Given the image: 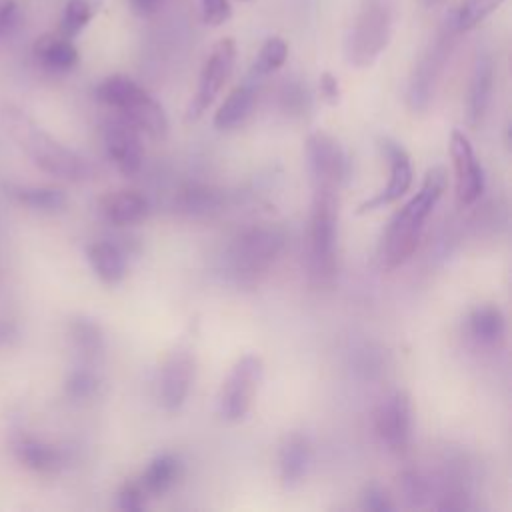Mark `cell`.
Wrapping results in <instances>:
<instances>
[{
  "mask_svg": "<svg viewBox=\"0 0 512 512\" xmlns=\"http://www.w3.org/2000/svg\"><path fill=\"white\" fill-rule=\"evenodd\" d=\"M360 508L368 512H390L394 510V502L392 496L378 482H370L362 490Z\"/></svg>",
  "mask_w": 512,
  "mask_h": 512,
  "instance_id": "obj_35",
  "label": "cell"
},
{
  "mask_svg": "<svg viewBox=\"0 0 512 512\" xmlns=\"http://www.w3.org/2000/svg\"><path fill=\"white\" fill-rule=\"evenodd\" d=\"M224 192L210 184H186L174 196V210L190 218H206L222 210Z\"/></svg>",
  "mask_w": 512,
  "mask_h": 512,
  "instance_id": "obj_20",
  "label": "cell"
},
{
  "mask_svg": "<svg viewBox=\"0 0 512 512\" xmlns=\"http://www.w3.org/2000/svg\"><path fill=\"white\" fill-rule=\"evenodd\" d=\"M446 180V170L442 166H432L426 172L420 190L390 218L380 248V260L386 270L402 266L414 254L424 222L438 204Z\"/></svg>",
  "mask_w": 512,
  "mask_h": 512,
  "instance_id": "obj_1",
  "label": "cell"
},
{
  "mask_svg": "<svg viewBox=\"0 0 512 512\" xmlns=\"http://www.w3.org/2000/svg\"><path fill=\"white\" fill-rule=\"evenodd\" d=\"M86 256L94 274L104 284H118L126 276V260L116 244L106 240L92 242L86 250Z\"/></svg>",
  "mask_w": 512,
  "mask_h": 512,
  "instance_id": "obj_25",
  "label": "cell"
},
{
  "mask_svg": "<svg viewBox=\"0 0 512 512\" xmlns=\"http://www.w3.org/2000/svg\"><path fill=\"white\" fill-rule=\"evenodd\" d=\"M320 96L326 104L330 106H336L340 102V84H338V78L330 72H324L320 76Z\"/></svg>",
  "mask_w": 512,
  "mask_h": 512,
  "instance_id": "obj_38",
  "label": "cell"
},
{
  "mask_svg": "<svg viewBox=\"0 0 512 512\" xmlns=\"http://www.w3.org/2000/svg\"><path fill=\"white\" fill-rule=\"evenodd\" d=\"M450 156L454 166L456 200L460 206H470L484 192V170L462 130H452L450 134Z\"/></svg>",
  "mask_w": 512,
  "mask_h": 512,
  "instance_id": "obj_13",
  "label": "cell"
},
{
  "mask_svg": "<svg viewBox=\"0 0 512 512\" xmlns=\"http://www.w3.org/2000/svg\"><path fill=\"white\" fill-rule=\"evenodd\" d=\"M118 508L126 512H138L146 506V500L150 498L146 490L142 488L140 480H126L118 490Z\"/></svg>",
  "mask_w": 512,
  "mask_h": 512,
  "instance_id": "obj_34",
  "label": "cell"
},
{
  "mask_svg": "<svg viewBox=\"0 0 512 512\" xmlns=\"http://www.w3.org/2000/svg\"><path fill=\"white\" fill-rule=\"evenodd\" d=\"M502 2L504 0H462L452 24L458 32L472 30L492 12H496L502 6Z\"/></svg>",
  "mask_w": 512,
  "mask_h": 512,
  "instance_id": "obj_29",
  "label": "cell"
},
{
  "mask_svg": "<svg viewBox=\"0 0 512 512\" xmlns=\"http://www.w3.org/2000/svg\"><path fill=\"white\" fill-rule=\"evenodd\" d=\"M312 188L338 190L350 174V160L342 144L328 132H310L304 142Z\"/></svg>",
  "mask_w": 512,
  "mask_h": 512,
  "instance_id": "obj_8",
  "label": "cell"
},
{
  "mask_svg": "<svg viewBox=\"0 0 512 512\" xmlns=\"http://www.w3.org/2000/svg\"><path fill=\"white\" fill-rule=\"evenodd\" d=\"M232 14L228 0H202V20L208 26L224 24Z\"/></svg>",
  "mask_w": 512,
  "mask_h": 512,
  "instance_id": "obj_36",
  "label": "cell"
},
{
  "mask_svg": "<svg viewBox=\"0 0 512 512\" xmlns=\"http://www.w3.org/2000/svg\"><path fill=\"white\" fill-rule=\"evenodd\" d=\"M96 98L104 106L116 110L118 116L136 126L142 134L154 140H162L168 134L164 108L132 78L122 74L104 78L96 86Z\"/></svg>",
  "mask_w": 512,
  "mask_h": 512,
  "instance_id": "obj_5",
  "label": "cell"
},
{
  "mask_svg": "<svg viewBox=\"0 0 512 512\" xmlns=\"http://www.w3.org/2000/svg\"><path fill=\"white\" fill-rule=\"evenodd\" d=\"M18 338V328L10 320H0V348L10 346Z\"/></svg>",
  "mask_w": 512,
  "mask_h": 512,
  "instance_id": "obj_40",
  "label": "cell"
},
{
  "mask_svg": "<svg viewBox=\"0 0 512 512\" xmlns=\"http://www.w3.org/2000/svg\"><path fill=\"white\" fill-rule=\"evenodd\" d=\"M194 382V356L188 348H174L162 362L158 376V400L164 410H178Z\"/></svg>",
  "mask_w": 512,
  "mask_h": 512,
  "instance_id": "obj_14",
  "label": "cell"
},
{
  "mask_svg": "<svg viewBox=\"0 0 512 512\" xmlns=\"http://www.w3.org/2000/svg\"><path fill=\"white\" fill-rule=\"evenodd\" d=\"M308 104H310L308 90L300 82H288L280 90V106L284 112L302 114L308 110Z\"/></svg>",
  "mask_w": 512,
  "mask_h": 512,
  "instance_id": "obj_33",
  "label": "cell"
},
{
  "mask_svg": "<svg viewBox=\"0 0 512 512\" xmlns=\"http://www.w3.org/2000/svg\"><path fill=\"white\" fill-rule=\"evenodd\" d=\"M288 58V44L280 36H270L258 50V56L252 64L254 76H266L284 66Z\"/></svg>",
  "mask_w": 512,
  "mask_h": 512,
  "instance_id": "obj_30",
  "label": "cell"
},
{
  "mask_svg": "<svg viewBox=\"0 0 512 512\" xmlns=\"http://www.w3.org/2000/svg\"><path fill=\"white\" fill-rule=\"evenodd\" d=\"M2 120L6 132L16 142V146L32 160L36 168H40L48 176L68 182H78L90 176L92 168L86 158L56 140L22 110L6 108Z\"/></svg>",
  "mask_w": 512,
  "mask_h": 512,
  "instance_id": "obj_2",
  "label": "cell"
},
{
  "mask_svg": "<svg viewBox=\"0 0 512 512\" xmlns=\"http://www.w3.org/2000/svg\"><path fill=\"white\" fill-rule=\"evenodd\" d=\"M68 336L72 346L84 360H98L104 354V332L96 320L86 316L72 318L68 324Z\"/></svg>",
  "mask_w": 512,
  "mask_h": 512,
  "instance_id": "obj_27",
  "label": "cell"
},
{
  "mask_svg": "<svg viewBox=\"0 0 512 512\" xmlns=\"http://www.w3.org/2000/svg\"><path fill=\"white\" fill-rule=\"evenodd\" d=\"M234 62H236L234 40L222 38L212 48V52L208 54V58L200 70L196 92L186 110V120H198L210 108V104L216 100V96L224 88L226 80L230 78Z\"/></svg>",
  "mask_w": 512,
  "mask_h": 512,
  "instance_id": "obj_10",
  "label": "cell"
},
{
  "mask_svg": "<svg viewBox=\"0 0 512 512\" xmlns=\"http://www.w3.org/2000/svg\"><path fill=\"white\" fill-rule=\"evenodd\" d=\"M374 430L394 454L408 450L412 440V402L406 390H394L374 410Z\"/></svg>",
  "mask_w": 512,
  "mask_h": 512,
  "instance_id": "obj_11",
  "label": "cell"
},
{
  "mask_svg": "<svg viewBox=\"0 0 512 512\" xmlns=\"http://www.w3.org/2000/svg\"><path fill=\"white\" fill-rule=\"evenodd\" d=\"M380 150H382L384 158L388 160V182L380 192H376L370 200H366L358 206V214H366V212L384 208V206L400 200L412 186L414 172H412L410 156L404 150V146L398 144L396 140L384 136V138H380Z\"/></svg>",
  "mask_w": 512,
  "mask_h": 512,
  "instance_id": "obj_12",
  "label": "cell"
},
{
  "mask_svg": "<svg viewBox=\"0 0 512 512\" xmlns=\"http://www.w3.org/2000/svg\"><path fill=\"white\" fill-rule=\"evenodd\" d=\"M392 36V6L388 0H362L354 16L346 56L356 68L372 66Z\"/></svg>",
  "mask_w": 512,
  "mask_h": 512,
  "instance_id": "obj_6",
  "label": "cell"
},
{
  "mask_svg": "<svg viewBox=\"0 0 512 512\" xmlns=\"http://www.w3.org/2000/svg\"><path fill=\"white\" fill-rule=\"evenodd\" d=\"M32 54L40 68L52 74H66L76 68L80 54L70 38L58 34H44L34 42Z\"/></svg>",
  "mask_w": 512,
  "mask_h": 512,
  "instance_id": "obj_19",
  "label": "cell"
},
{
  "mask_svg": "<svg viewBox=\"0 0 512 512\" xmlns=\"http://www.w3.org/2000/svg\"><path fill=\"white\" fill-rule=\"evenodd\" d=\"M6 194H10L18 204L34 212L54 214L66 208L68 196L58 186H32V184H4Z\"/></svg>",
  "mask_w": 512,
  "mask_h": 512,
  "instance_id": "obj_23",
  "label": "cell"
},
{
  "mask_svg": "<svg viewBox=\"0 0 512 512\" xmlns=\"http://www.w3.org/2000/svg\"><path fill=\"white\" fill-rule=\"evenodd\" d=\"M18 24V4L14 0H0V40L6 38Z\"/></svg>",
  "mask_w": 512,
  "mask_h": 512,
  "instance_id": "obj_37",
  "label": "cell"
},
{
  "mask_svg": "<svg viewBox=\"0 0 512 512\" xmlns=\"http://www.w3.org/2000/svg\"><path fill=\"white\" fill-rule=\"evenodd\" d=\"M98 376L90 368H76L68 374L64 382V390L74 400H88L98 390Z\"/></svg>",
  "mask_w": 512,
  "mask_h": 512,
  "instance_id": "obj_32",
  "label": "cell"
},
{
  "mask_svg": "<svg viewBox=\"0 0 512 512\" xmlns=\"http://www.w3.org/2000/svg\"><path fill=\"white\" fill-rule=\"evenodd\" d=\"M454 24L452 26H444L436 38L428 44V48L424 50L422 58L418 60L410 84H408V106L414 112H422L428 108L430 100L434 98V90L436 84L442 76V70L446 66V60L450 56L452 50V34H454Z\"/></svg>",
  "mask_w": 512,
  "mask_h": 512,
  "instance_id": "obj_9",
  "label": "cell"
},
{
  "mask_svg": "<svg viewBox=\"0 0 512 512\" xmlns=\"http://www.w3.org/2000/svg\"><path fill=\"white\" fill-rule=\"evenodd\" d=\"M336 236H338V190L314 188L308 230L306 266L316 286H328L336 276Z\"/></svg>",
  "mask_w": 512,
  "mask_h": 512,
  "instance_id": "obj_3",
  "label": "cell"
},
{
  "mask_svg": "<svg viewBox=\"0 0 512 512\" xmlns=\"http://www.w3.org/2000/svg\"><path fill=\"white\" fill-rule=\"evenodd\" d=\"M256 102V92L250 84H240L236 86L226 100L218 106L214 114V126L218 130H230L240 126L252 112Z\"/></svg>",
  "mask_w": 512,
  "mask_h": 512,
  "instance_id": "obj_26",
  "label": "cell"
},
{
  "mask_svg": "<svg viewBox=\"0 0 512 512\" xmlns=\"http://www.w3.org/2000/svg\"><path fill=\"white\" fill-rule=\"evenodd\" d=\"M262 368V358L252 352L232 364L218 392V414L226 422H238L248 414L262 380Z\"/></svg>",
  "mask_w": 512,
  "mask_h": 512,
  "instance_id": "obj_7",
  "label": "cell"
},
{
  "mask_svg": "<svg viewBox=\"0 0 512 512\" xmlns=\"http://www.w3.org/2000/svg\"><path fill=\"white\" fill-rule=\"evenodd\" d=\"M398 488L408 508H422L432 498V486L418 470H404L400 474Z\"/></svg>",
  "mask_w": 512,
  "mask_h": 512,
  "instance_id": "obj_31",
  "label": "cell"
},
{
  "mask_svg": "<svg viewBox=\"0 0 512 512\" xmlns=\"http://www.w3.org/2000/svg\"><path fill=\"white\" fill-rule=\"evenodd\" d=\"M310 462H312L310 440L300 432L288 434L278 450V472H280L282 484L288 488L298 486L306 478Z\"/></svg>",
  "mask_w": 512,
  "mask_h": 512,
  "instance_id": "obj_18",
  "label": "cell"
},
{
  "mask_svg": "<svg viewBox=\"0 0 512 512\" xmlns=\"http://www.w3.org/2000/svg\"><path fill=\"white\" fill-rule=\"evenodd\" d=\"M128 4L138 16H152L158 12L162 0H128Z\"/></svg>",
  "mask_w": 512,
  "mask_h": 512,
  "instance_id": "obj_39",
  "label": "cell"
},
{
  "mask_svg": "<svg viewBox=\"0 0 512 512\" xmlns=\"http://www.w3.org/2000/svg\"><path fill=\"white\" fill-rule=\"evenodd\" d=\"M100 0H68L60 18V34L66 38H76L90 20L98 14Z\"/></svg>",
  "mask_w": 512,
  "mask_h": 512,
  "instance_id": "obj_28",
  "label": "cell"
},
{
  "mask_svg": "<svg viewBox=\"0 0 512 512\" xmlns=\"http://www.w3.org/2000/svg\"><path fill=\"white\" fill-rule=\"evenodd\" d=\"M10 444L16 460L34 472L56 474L66 464L64 452L42 438L30 434H16Z\"/></svg>",
  "mask_w": 512,
  "mask_h": 512,
  "instance_id": "obj_17",
  "label": "cell"
},
{
  "mask_svg": "<svg viewBox=\"0 0 512 512\" xmlns=\"http://www.w3.org/2000/svg\"><path fill=\"white\" fill-rule=\"evenodd\" d=\"M182 478V460L172 452H162L150 460L138 478L148 496L166 494Z\"/></svg>",
  "mask_w": 512,
  "mask_h": 512,
  "instance_id": "obj_24",
  "label": "cell"
},
{
  "mask_svg": "<svg viewBox=\"0 0 512 512\" xmlns=\"http://www.w3.org/2000/svg\"><path fill=\"white\" fill-rule=\"evenodd\" d=\"M100 212L114 226H132L146 218L148 200L138 190H116L100 200Z\"/></svg>",
  "mask_w": 512,
  "mask_h": 512,
  "instance_id": "obj_21",
  "label": "cell"
},
{
  "mask_svg": "<svg viewBox=\"0 0 512 512\" xmlns=\"http://www.w3.org/2000/svg\"><path fill=\"white\" fill-rule=\"evenodd\" d=\"M140 130L132 126L128 120L122 116L114 118L112 122L106 124L104 130V146L114 162V166L124 174V176H134L140 172L142 162H144V146L140 140Z\"/></svg>",
  "mask_w": 512,
  "mask_h": 512,
  "instance_id": "obj_15",
  "label": "cell"
},
{
  "mask_svg": "<svg viewBox=\"0 0 512 512\" xmlns=\"http://www.w3.org/2000/svg\"><path fill=\"white\" fill-rule=\"evenodd\" d=\"M492 86H494V60L488 52H480L474 60L470 82H468V92H466V124L470 128H476L490 104L492 96Z\"/></svg>",
  "mask_w": 512,
  "mask_h": 512,
  "instance_id": "obj_16",
  "label": "cell"
},
{
  "mask_svg": "<svg viewBox=\"0 0 512 512\" xmlns=\"http://www.w3.org/2000/svg\"><path fill=\"white\" fill-rule=\"evenodd\" d=\"M286 234L276 224H252L238 232L226 250V268L242 284H258L284 250Z\"/></svg>",
  "mask_w": 512,
  "mask_h": 512,
  "instance_id": "obj_4",
  "label": "cell"
},
{
  "mask_svg": "<svg viewBox=\"0 0 512 512\" xmlns=\"http://www.w3.org/2000/svg\"><path fill=\"white\" fill-rule=\"evenodd\" d=\"M468 334L482 348H498L506 338V318L496 304H478L468 314Z\"/></svg>",
  "mask_w": 512,
  "mask_h": 512,
  "instance_id": "obj_22",
  "label": "cell"
}]
</instances>
